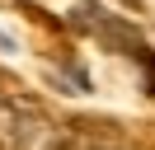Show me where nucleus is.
I'll return each instance as SVG.
<instances>
[{
  "label": "nucleus",
  "mask_w": 155,
  "mask_h": 150,
  "mask_svg": "<svg viewBox=\"0 0 155 150\" xmlns=\"http://www.w3.org/2000/svg\"><path fill=\"white\" fill-rule=\"evenodd\" d=\"M0 145L10 150H85L75 127L38 112L33 103H0Z\"/></svg>",
  "instance_id": "1"
},
{
  "label": "nucleus",
  "mask_w": 155,
  "mask_h": 150,
  "mask_svg": "<svg viewBox=\"0 0 155 150\" xmlns=\"http://www.w3.org/2000/svg\"><path fill=\"white\" fill-rule=\"evenodd\" d=\"M85 150H94V145H85ZM99 150H117V145H99Z\"/></svg>",
  "instance_id": "2"
}]
</instances>
